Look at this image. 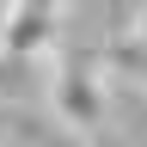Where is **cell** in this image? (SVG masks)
<instances>
[{"mask_svg":"<svg viewBox=\"0 0 147 147\" xmlns=\"http://www.w3.org/2000/svg\"><path fill=\"white\" fill-rule=\"evenodd\" d=\"M49 110H55L61 129L92 135V129L104 123V67L92 61V55L55 61V74H49Z\"/></svg>","mask_w":147,"mask_h":147,"instance_id":"obj_1","label":"cell"},{"mask_svg":"<svg viewBox=\"0 0 147 147\" xmlns=\"http://www.w3.org/2000/svg\"><path fill=\"white\" fill-rule=\"evenodd\" d=\"M61 37V6L49 0H12L0 12V61H43Z\"/></svg>","mask_w":147,"mask_h":147,"instance_id":"obj_2","label":"cell"},{"mask_svg":"<svg viewBox=\"0 0 147 147\" xmlns=\"http://www.w3.org/2000/svg\"><path fill=\"white\" fill-rule=\"evenodd\" d=\"M135 18H129V37H135V49H147V6H129Z\"/></svg>","mask_w":147,"mask_h":147,"instance_id":"obj_3","label":"cell"},{"mask_svg":"<svg viewBox=\"0 0 147 147\" xmlns=\"http://www.w3.org/2000/svg\"><path fill=\"white\" fill-rule=\"evenodd\" d=\"M129 67H135V80L147 86V49H135V61H129Z\"/></svg>","mask_w":147,"mask_h":147,"instance_id":"obj_4","label":"cell"},{"mask_svg":"<svg viewBox=\"0 0 147 147\" xmlns=\"http://www.w3.org/2000/svg\"><path fill=\"white\" fill-rule=\"evenodd\" d=\"M0 135H12V123H6V110H0Z\"/></svg>","mask_w":147,"mask_h":147,"instance_id":"obj_5","label":"cell"}]
</instances>
